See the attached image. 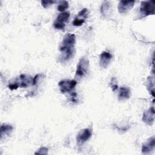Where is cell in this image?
I'll use <instances>...</instances> for the list:
<instances>
[{
  "label": "cell",
  "mask_w": 155,
  "mask_h": 155,
  "mask_svg": "<svg viewBox=\"0 0 155 155\" xmlns=\"http://www.w3.org/2000/svg\"><path fill=\"white\" fill-rule=\"evenodd\" d=\"M75 42L76 36L73 33H67L59 46V51L61 55L59 56V61L61 63H65L71 60L75 54Z\"/></svg>",
  "instance_id": "6da1fadb"
},
{
  "label": "cell",
  "mask_w": 155,
  "mask_h": 155,
  "mask_svg": "<svg viewBox=\"0 0 155 155\" xmlns=\"http://www.w3.org/2000/svg\"><path fill=\"white\" fill-rule=\"evenodd\" d=\"M89 61L87 58L83 56L82 57L78 65L75 73V78L77 79H81L87 74L89 71Z\"/></svg>",
  "instance_id": "7a4b0ae2"
},
{
  "label": "cell",
  "mask_w": 155,
  "mask_h": 155,
  "mask_svg": "<svg viewBox=\"0 0 155 155\" xmlns=\"http://www.w3.org/2000/svg\"><path fill=\"white\" fill-rule=\"evenodd\" d=\"M155 13V1H142L140 7V13L141 18L150 15H154Z\"/></svg>",
  "instance_id": "3957f363"
},
{
  "label": "cell",
  "mask_w": 155,
  "mask_h": 155,
  "mask_svg": "<svg viewBox=\"0 0 155 155\" xmlns=\"http://www.w3.org/2000/svg\"><path fill=\"white\" fill-rule=\"evenodd\" d=\"M70 18L69 12H62L58 15L56 19H55L53 26L56 29L63 30L65 27V23L68 21Z\"/></svg>",
  "instance_id": "277c9868"
},
{
  "label": "cell",
  "mask_w": 155,
  "mask_h": 155,
  "mask_svg": "<svg viewBox=\"0 0 155 155\" xmlns=\"http://www.w3.org/2000/svg\"><path fill=\"white\" fill-rule=\"evenodd\" d=\"M77 84V81L76 80H68L64 79L58 83L59 87V90L63 94L71 93L74 88Z\"/></svg>",
  "instance_id": "5b68a950"
},
{
  "label": "cell",
  "mask_w": 155,
  "mask_h": 155,
  "mask_svg": "<svg viewBox=\"0 0 155 155\" xmlns=\"http://www.w3.org/2000/svg\"><path fill=\"white\" fill-rule=\"evenodd\" d=\"M91 135H92V131L90 128H87L81 130L79 132L76 137L77 143L79 145H83L91 137Z\"/></svg>",
  "instance_id": "8992f818"
},
{
  "label": "cell",
  "mask_w": 155,
  "mask_h": 155,
  "mask_svg": "<svg viewBox=\"0 0 155 155\" xmlns=\"http://www.w3.org/2000/svg\"><path fill=\"white\" fill-rule=\"evenodd\" d=\"M134 1H120L118 4V11L120 14H125L130 10L134 4Z\"/></svg>",
  "instance_id": "52a82bcc"
},
{
  "label": "cell",
  "mask_w": 155,
  "mask_h": 155,
  "mask_svg": "<svg viewBox=\"0 0 155 155\" xmlns=\"http://www.w3.org/2000/svg\"><path fill=\"white\" fill-rule=\"evenodd\" d=\"M112 59V54L107 51H102L99 56V63L101 67L106 68L110 64Z\"/></svg>",
  "instance_id": "ba28073f"
},
{
  "label": "cell",
  "mask_w": 155,
  "mask_h": 155,
  "mask_svg": "<svg viewBox=\"0 0 155 155\" xmlns=\"http://www.w3.org/2000/svg\"><path fill=\"white\" fill-rule=\"evenodd\" d=\"M142 120L149 125H151L153 124L154 120V109L153 107L144 111Z\"/></svg>",
  "instance_id": "9c48e42d"
},
{
  "label": "cell",
  "mask_w": 155,
  "mask_h": 155,
  "mask_svg": "<svg viewBox=\"0 0 155 155\" xmlns=\"http://www.w3.org/2000/svg\"><path fill=\"white\" fill-rule=\"evenodd\" d=\"M155 147V138L152 137L148 140L142 145V152L144 154H148L154 149Z\"/></svg>",
  "instance_id": "30bf717a"
},
{
  "label": "cell",
  "mask_w": 155,
  "mask_h": 155,
  "mask_svg": "<svg viewBox=\"0 0 155 155\" xmlns=\"http://www.w3.org/2000/svg\"><path fill=\"white\" fill-rule=\"evenodd\" d=\"M131 94L130 90L128 87H122L119 89L118 99L119 101H125L130 98Z\"/></svg>",
  "instance_id": "8fae6325"
},
{
  "label": "cell",
  "mask_w": 155,
  "mask_h": 155,
  "mask_svg": "<svg viewBox=\"0 0 155 155\" xmlns=\"http://www.w3.org/2000/svg\"><path fill=\"white\" fill-rule=\"evenodd\" d=\"M13 127L11 125L8 124H2L0 128V136L1 140L3 139L4 136L8 135L13 130Z\"/></svg>",
  "instance_id": "7c38bea8"
},
{
  "label": "cell",
  "mask_w": 155,
  "mask_h": 155,
  "mask_svg": "<svg viewBox=\"0 0 155 155\" xmlns=\"http://www.w3.org/2000/svg\"><path fill=\"white\" fill-rule=\"evenodd\" d=\"M110 2L109 1H104L101 7V12L104 16H107L110 11Z\"/></svg>",
  "instance_id": "4fadbf2b"
},
{
  "label": "cell",
  "mask_w": 155,
  "mask_h": 155,
  "mask_svg": "<svg viewBox=\"0 0 155 155\" xmlns=\"http://www.w3.org/2000/svg\"><path fill=\"white\" fill-rule=\"evenodd\" d=\"M68 8V2L66 1H61L58 6V10L62 12H64V11Z\"/></svg>",
  "instance_id": "5bb4252c"
},
{
  "label": "cell",
  "mask_w": 155,
  "mask_h": 155,
  "mask_svg": "<svg viewBox=\"0 0 155 155\" xmlns=\"http://www.w3.org/2000/svg\"><path fill=\"white\" fill-rule=\"evenodd\" d=\"M84 22H85V19L76 18L73 22V24L74 26H81L84 23Z\"/></svg>",
  "instance_id": "9a60e30c"
},
{
  "label": "cell",
  "mask_w": 155,
  "mask_h": 155,
  "mask_svg": "<svg viewBox=\"0 0 155 155\" xmlns=\"http://www.w3.org/2000/svg\"><path fill=\"white\" fill-rule=\"evenodd\" d=\"M87 13H88V9L83 8L78 13V15L79 17H82L84 19H85L87 17Z\"/></svg>",
  "instance_id": "2e32d148"
},
{
  "label": "cell",
  "mask_w": 155,
  "mask_h": 155,
  "mask_svg": "<svg viewBox=\"0 0 155 155\" xmlns=\"http://www.w3.org/2000/svg\"><path fill=\"white\" fill-rule=\"evenodd\" d=\"M35 154H48V149L46 147H41L37 152L35 153Z\"/></svg>",
  "instance_id": "e0dca14e"
},
{
  "label": "cell",
  "mask_w": 155,
  "mask_h": 155,
  "mask_svg": "<svg viewBox=\"0 0 155 155\" xmlns=\"http://www.w3.org/2000/svg\"><path fill=\"white\" fill-rule=\"evenodd\" d=\"M54 2L55 1H41V4L44 8H47Z\"/></svg>",
  "instance_id": "ac0fdd59"
},
{
  "label": "cell",
  "mask_w": 155,
  "mask_h": 155,
  "mask_svg": "<svg viewBox=\"0 0 155 155\" xmlns=\"http://www.w3.org/2000/svg\"><path fill=\"white\" fill-rule=\"evenodd\" d=\"M8 87L10 90H16V89L19 87V85L18 84L17 82H14V83H12V84H10V85H8Z\"/></svg>",
  "instance_id": "d6986e66"
}]
</instances>
